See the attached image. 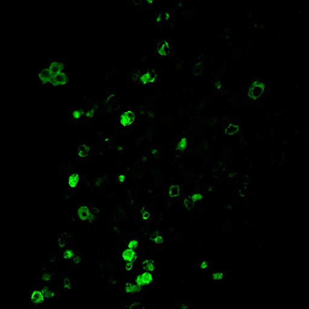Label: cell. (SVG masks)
Here are the masks:
<instances>
[{
	"label": "cell",
	"mask_w": 309,
	"mask_h": 309,
	"mask_svg": "<svg viewBox=\"0 0 309 309\" xmlns=\"http://www.w3.org/2000/svg\"><path fill=\"white\" fill-rule=\"evenodd\" d=\"M160 77L159 71L154 68H149L135 74V81L145 86L158 83Z\"/></svg>",
	"instance_id": "1"
},
{
	"label": "cell",
	"mask_w": 309,
	"mask_h": 309,
	"mask_svg": "<svg viewBox=\"0 0 309 309\" xmlns=\"http://www.w3.org/2000/svg\"><path fill=\"white\" fill-rule=\"evenodd\" d=\"M171 50V44L166 40L158 41L154 45V53L159 57H164L169 55Z\"/></svg>",
	"instance_id": "2"
},
{
	"label": "cell",
	"mask_w": 309,
	"mask_h": 309,
	"mask_svg": "<svg viewBox=\"0 0 309 309\" xmlns=\"http://www.w3.org/2000/svg\"><path fill=\"white\" fill-rule=\"evenodd\" d=\"M135 117V114L132 112L128 111V112H125L122 115L120 120L121 124L123 125L124 126H127L130 125L134 122Z\"/></svg>",
	"instance_id": "3"
},
{
	"label": "cell",
	"mask_w": 309,
	"mask_h": 309,
	"mask_svg": "<svg viewBox=\"0 0 309 309\" xmlns=\"http://www.w3.org/2000/svg\"><path fill=\"white\" fill-rule=\"evenodd\" d=\"M123 258L124 260L128 261L129 262H133L136 258V254L132 249L129 248L125 250L123 253Z\"/></svg>",
	"instance_id": "4"
},
{
	"label": "cell",
	"mask_w": 309,
	"mask_h": 309,
	"mask_svg": "<svg viewBox=\"0 0 309 309\" xmlns=\"http://www.w3.org/2000/svg\"><path fill=\"white\" fill-rule=\"evenodd\" d=\"M31 300L33 303H36V304L42 303L44 302V296H43L42 292L37 291H34L31 295Z\"/></svg>",
	"instance_id": "5"
},
{
	"label": "cell",
	"mask_w": 309,
	"mask_h": 309,
	"mask_svg": "<svg viewBox=\"0 0 309 309\" xmlns=\"http://www.w3.org/2000/svg\"><path fill=\"white\" fill-rule=\"evenodd\" d=\"M90 213L88 208V207L85 206H82L79 208L78 211V216L82 220H87L88 219L89 215Z\"/></svg>",
	"instance_id": "6"
},
{
	"label": "cell",
	"mask_w": 309,
	"mask_h": 309,
	"mask_svg": "<svg viewBox=\"0 0 309 309\" xmlns=\"http://www.w3.org/2000/svg\"><path fill=\"white\" fill-rule=\"evenodd\" d=\"M143 267L144 269L147 271H154L155 268V265L154 261L152 260H146L144 261L143 263Z\"/></svg>",
	"instance_id": "7"
},
{
	"label": "cell",
	"mask_w": 309,
	"mask_h": 309,
	"mask_svg": "<svg viewBox=\"0 0 309 309\" xmlns=\"http://www.w3.org/2000/svg\"><path fill=\"white\" fill-rule=\"evenodd\" d=\"M143 285H147L152 281L153 278L152 275L149 272H145L141 275Z\"/></svg>",
	"instance_id": "8"
},
{
	"label": "cell",
	"mask_w": 309,
	"mask_h": 309,
	"mask_svg": "<svg viewBox=\"0 0 309 309\" xmlns=\"http://www.w3.org/2000/svg\"><path fill=\"white\" fill-rule=\"evenodd\" d=\"M79 176L76 173L71 175L70 178H69V185H70V187L71 188L76 187L78 182H79Z\"/></svg>",
	"instance_id": "9"
},
{
	"label": "cell",
	"mask_w": 309,
	"mask_h": 309,
	"mask_svg": "<svg viewBox=\"0 0 309 309\" xmlns=\"http://www.w3.org/2000/svg\"><path fill=\"white\" fill-rule=\"evenodd\" d=\"M180 194V190L179 188L177 185H172L170 188L169 190V194L171 197H176L179 196Z\"/></svg>",
	"instance_id": "10"
},
{
	"label": "cell",
	"mask_w": 309,
	"mask_h": 309,
	"mask_svg": "<svg viewBox=\"0 0 309 309\" xmlns=\"http://www.w3.org/2000/svg\"><path fill=\"white\" fill-rule=\"evenodd\" d=\"M89 151V147L88 146H86V144H85V145L82 146L79 149V151H78V154H79V156H80L85 157L88 155Z\"/></svg>",
	"instance_id": "11"
},
{
	"label": "cell",
	"mask_w": 309,
	"mask_h": 309,
	"mask_svg": "<svg viewBox=\"0 0 309 309\" xmlns=\"http://www.w3.org/2000/svg\"><path fill=\"white\" fill-rule=\"evenodd\" d=\"M187 139H186V138H185L184 137V138H182L179 141L178 144H177V147L176 150H177V151H184V150L185 149L186 147H187Z\"/></svg>",
	"instance_id": "12"
},
{
	"label": "cell",
	"mask_w": 309,
	"mask_h": 309,
	"mask_svg": "<svg viewBox=\"0 0 309 309\" xmlns=\"http://www.w3.org/2000/svg\"><path fill=\"white\" fill-rule=\"evenodd\" d=\"M226 275L225 274L224 272H215V273H213V274L211 275V278L213 280L217 281V280H223Z\"/></svg>",
	"instance_id": "13"
},
{
	"label": "cell",
	"mask_w": 309,
	"mask_h": 309,
	"mask_svg": "<svg viewBox=\"0 0 309 309\" xmlns=\"http://www.w3.org/2000/svg\"><path fill=\"white\" fill-rule=\"evenodd\" d=\"M42 292L43 295H44L45 297L47 298H53V297H54V295H55V294H54L53 292L49 291L47 287L44 288V289L42 290Z\"/></svg>",
	"instance_id": "14"
},
{
	"label": "cell",
	"mask_w": 309,
	"mask_h": 309,
	"mask_svg": "<svg viewBox=\"0 0 309 309\" xmlns=\"http://www.w3.org/2000/svg\"><path fill=\"white\" fill-rule=\"evenodd\" d=\"M74 256V252L71 250H66L63 253V257L65 259H70Z\"/></svg>",
	"instance_id": "15"
},
{
	"label": "cell",
	"mask_w": 309,
	"mask_h": 309,
	"mask_svg": "<svg viewBox=\"0 0 309 309\" xmlns=\"http://www.w3.org/2000/svg\"><path fill=\"white\" fill-rule=\"evenodd\" d=\"M184 204L187 208H191L192 206H193V204H194V202L191 200V197H188L186 199V200H185Z\"/></svg>",
	"instance_id": "16"
},
{
	"label": "cell",
	"mask_w": 309,
	"mask_h": 309,
	"mask_svg": "<svg viewBox=\"0 0 309 309\" xmlns=\"http://www.w3.org/2000/svg\"><path fill=\"white\" fill-rule=\"evenodd\" d=\"M202 196L200 194H199V193H197V194H193V195L191 197V200H193L194 202L197 201V200H200V199H202Z\"/></svg>",
	"instance_id": "17"
},
{
	"label": "cell",
	"mask_w": 309,
	"mask_h": 309,
	"mask_svg": "<svg viewBox=\"0 0 309 309\" xmlns=\"http://www.w3.org/2000/svg\"><path fill=\"white\" fill-rule=\"evenodd\" d=\"M138 242H137V240H132L131 241V242L129 243L128 247H129V248H131V249H133V248H137V247L138 246Z\"/></svg>",
	"instance_id": "18"
},
{
	"label": "cell",
	"mask_w": 309,
	"mask_h": 309,
	"mask_svg": "<svg viewBox=\"0 0 309 309\" xmlns=\"http://www.w3.org/2000/svg\"><path fill=\"white\" fill-rule=\"evenodd\" d=\"M126 291L127 293H133V286L132 284L128 283L125 287Z\"/></svg>",
	"instance_id": "19"
},
{
	"label": "cell",
	"mask_w": 309,
	"mask_h": 309,
	"mask_svg": "<svg viewBox=\"0 0 309 309\" xmlns=\"http://www.w3.org/2000/svg\"><path fill=\"white\" fill-rule=\"evenodd\" d=\"M141 290V286L137 284L133 286V293H137Z\"/></svg>",
	"instance_id": "20"
},
{
	"label": "cell",
	"mask_w": 309,
	"mask_h": 309,
	"mask_svg": "<svg viewBox=\"0 0 309 309\" xmlns=\"http://www.w3.org/2000/svg\"><path fill=\"white\" fill-rule=\"evenodd\" d=\"M208 266V264L206 261H202V262L200 263V265H199V267L201 269H203L207 268Z\"/></svg>",
	"instance_id": "21"
},
{
	"label": "cell",
	"mask_w": 309,
	"mask_h": 309,
	"mask_svg": "<svg viewBox=\"0 0 309 309\" xmlns=\"http://www.w3.org/2000/svg\"><path fill=\"white\" fill-rule=\"evenodd\" d=\"M154 241L156 243H162L163 242V238L162 237L158 236L156 237L155 238V239L154 240Z\"/></svg>",
	"instance_id": "22"
},
{
	"label": "cell",
	"mask_w": 309,
	"mask_h": 309,
	"mask_svg": "<svg viewBox=\"0 0 309 309\" xmlns=\"http://www.w3.org/2000/svg\"><path fill=\"white\" fill-rule=\"evenodd\" d=\"M136 283L137 284H139L140 286H143V281H142V279H141V275H138V277H137V280H136Z\"/></svg>",
	"instance_id": "23"
},
{
	"label": "cell",
	"mask_w": 309,
	"mask_h": 309,
	"mask_svg": "<svg viewBox=\"0 0 309 309\" xmlns=\"http://www.w3.org/2000/svg\"><path fill=\"white\" fill-rule=\"evenodd\" d=\"M88 220L89 222H91V223H93L94 221V220H95L94 216V215L90 213V214H89V217H88Z\"/></svg>",
	"instance_id": "24"
},
{
	"label": "cell",
	"mask_w": 309,
	"mask_h": 309,
	"mask_svg": "<svg viewBox=\"0 0 309 309\" xmlns=\"http://www.w3.org/2000/svg\"><path fill=\"white\" fill-rule=\"evenodd\" d=\"M50 278H51L50 275L47 274H44V275L42 276V279L43 280H44V281H48V280H50Z\"/></svg>",
	"instance_id": "25"
},
{
	"label": "cell",
	"mask_w": 309,
	"mask_h": 309,
	"mask_svg": "<svg viewBox=\"0 0 309 309\" xmlns=\"http://www.w3.org/2000/svg\"><path fill=\"white\" fill-rule=\"evenodd\" d=\"M132 267V262H129L126 265V269L127 270H130Z\"/></svg>",
	"instance_id": "26"
},
{
	"label": "cell",
	"mask_w": 309,
	"mask_h": 309,
	"mask_svg": "<svg viewBox=\"0 0 309 309\" xmlns=\"http://www.w3.org/2000/svg\"><path fill=\"white\" fill-rule=\"evenodd\" d=\"M80 258L79 257H76L74 259V261L76 263H78L80 262Z\"/></svg>",
	"instance_id": "27"
},
{
	"label": "cell",
	"mask_w": 309,
	"mask_h": 309,
	"mask_svg": "<svg viewBox=\"0 0 309 309\" xmlns=\"http://www.w3.org/2000/svg\"><path fill=\"white\" fill-rule=\"evenodd\" d=\"M118 179H119L120 181L121 182H123L125 180V176H124L123 175H121V176H120L119 177H118Z\"/></svg>",
	"instance_id": "28"
},
{
	"label": "cell",
	"mask_w": 309,
	"mask_h": 309,
	"mask_svg": "<svg viewBox=\"0 0 309 309\" xmlns=\"http://www.w3.org/2000/svg\"><path fill=\"white\" fill-rule=\"evenodd\" d=\"M149 216H150V215H149V213H146H146H144V214H143V217H144V219H148V218L149 217Z\"/></svg>",
	"instance_id": "29"
}]
</instances>
